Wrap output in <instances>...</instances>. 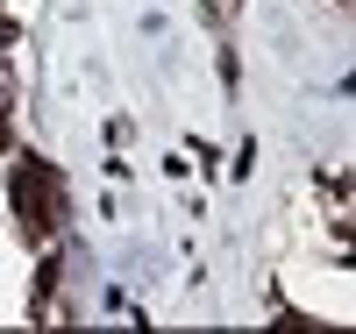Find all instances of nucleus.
<instances>
[{"label":"nucleus","instance_id":"3","mask_svg":"<svg viewBox=\"0 0 356 334\" xmlns=\"http://www.w3.org/2000/svg\"><path fill=\"white\" fill-rule=\"evenodd\" d=\"M0 50H15V15L0 8Z\"/></svg>","mask_w":356,"mask_h":334},{"label":"nucleus","instance_id":"2","mask_svg":"<svg viewBox=\"0 0 356 334\" xmlns=\"http://www.w3.org/2000/svg\"><path fill=\"white\" fill-rule=\"evenodd\" d=\"M50 299H57V256H43L36 270V320H50Z\"/></svg>","mask_w":356,"mask_h":334},{"label":"nucleus","instance_id":"1","mask_svg":"<svg viewBox=\"0 0 356 334\" xmlns=\"http://www.w3.org/2000/svg\"><path fill=\"white\" fill-rule=\"evenodd\" d=\"M8 192H15V214H22L29 242H50L57 228H65V185H57V171L43 157H22L15 178H8Z\"/></svg>","mask_w":356,"mask_h":334}]
</instances>
